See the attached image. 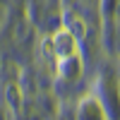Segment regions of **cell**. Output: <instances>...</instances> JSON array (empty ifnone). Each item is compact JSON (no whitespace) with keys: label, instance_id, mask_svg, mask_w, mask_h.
<instances>
[{"label":"cell","instance_id":"obj_5","mask_svg":"<svg viewBox=\"0 0 120 120\" xmlns=\"http://www.w3.org/2000/svg\"><path fill=\"white\" fill-rule=\"evenodd\" d=\"M41 55L48 65H53L55 63V46H53V38L51 36H46L43 41H41Z\"/></svg>","mask_w":120,"mask_h":120},{"label":"cell","instance_id":"obj_4","mask_svg":"<svg viewBox=\"0 0 120 120\" xmlns=\"http://www.w3.org/2000/svg\"><path fill=\"white\" fill-rule=\"evenodd\" d=\"M5 94H7V103H10V108H12L15 113H19V111H22V89H19L17 84H7Z\"/></svg>","mask_w":120,"mask_h":120},{"label":"cell","instance_id":"obj_2","mask_svg":"<svg viewBox=\"0 0 120 120\" xmlns=\"http://www.w3.org/2000/svg\"><path fill=\"white\" fill-rule=\"evenodd\" d=\"M53 65H55V72H58V77H60V79H67V82H77V79L82 77V70H84L79 53H75V55H67V58H58Z\"/></svg>","mask_w":120,"mask_h":120},{"label":"cell","instance_id":"obj_6","mask_svg":"<svg viewBox=\"0 0 120 120\" xmlns=\"http://www.w3.org/2000/svg\"><path fill=\"white\" fill-rule=\"evenodd\" d=\"M67 29H70V31H72L77 38H79V41H82V38L86 36V24L82 22V19H79V17H72V22H70L67 24Z\"/></svg>","mask_w":120,"mask_h":120},{"label":"cell","instance_id":"obj_3","mask_svg":"<svg viewBox=\"0 0 120 120\" xmlns=\"http://www.w3.org/2000/svg\"><path fill=\"white\" fill-rule=\"evenodd\" d=\"M77 115H79V118L96 115V118H101V120L108 118V113L103 111V106H101V101H98V98H84V101L79 103V113H77Z\"/></svg>","mask_w":120,"mask_h":120},{"label":"cell","instance_id":"obj_1","mask_svg":"<svg viewBox=\"0 0 120 120\" xmlns=\"http://www.w3.org/2000/svg\"><path fill=\"white\" fill-rule=\"evenodd\" d=\"M51 38H53V46H55V60L79 53V38L70 31L67 26H60Z\"/></svg>","mask_w":120,"mask_h":120}]
</instances>
